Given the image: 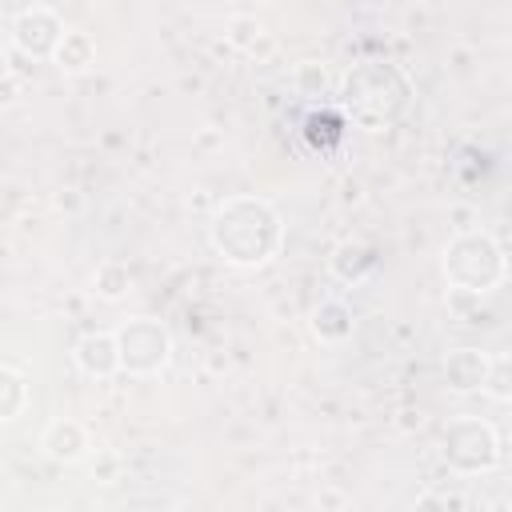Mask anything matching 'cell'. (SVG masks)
I'll return each mask as SVG.
<instances>
[{
	"instance_id": "6da1fadb",
	"label": "cell",
	"mask_w": 512,
	"mask_h": 512,
	"mask_svg": "<svg viewBox=\"0 0 512 512\" xmlns=\"http://www.w3.org/2000/svg\"><path fill=\"white\" fill-rule=\"evenodd\" d=\"M208 236H212V248L228 264L260 268L280 252L284 228H280V216H276V208L268 200H260V196H228L216 208V216L208 224Z\"/></svg>"
},
{
	"instance_id": "7a4b0ae2",
	"label": "cell",
	"mask_w": 512,
	"mask_h": 512,
	"mask_svg": "<svg viewBox=\"0 0 512 512\" xmlns=\"http://www.w3.org/2000/svg\"><path fill=\"white\" fill-rule=\"evenodd\" d=\"M508 276V264H504V248L488 236V232H456L444 248V280L456 288V292H468V296H484V292H496Z\"/></svg>"
},
{
	"instance_id": "3957f363",
	"label": "cell",
	"mask_w": 512,
	"mask_h": 512,
	"mask_svg": "<svg viewBox=\"0 0 512 512\" xmlns=\"http://www.w3.org/2000/svg\"><path fill=\"white\" fill-rule=\"evenodd\" d=\"M504 456V444H500V432L480 420V416H456L448 420L444 428V460L448 468L472 476V472H492Z\"/></svg>"
},
{
	"instance_id": "277c9868",
	"label": "cell",
	"mask_w": 512,
	"mask_h": 512,
	"mask_svg": "<svg viewBox=\"0 0 512 512\" xmlns=\"http://www.w3.org/2000/svg\"><path fill=\"white\" fill-rule=\"evenodd\" d=\"M112 336H116V352H120V372H128V376H156L172 356V336L160 320L136 316V320L120 324Z\"/></svg>"
},
{
	"instance_id": "5b68a950",
	"label": "cell",
	"mask_w": 512,
	"mask_h": 512,
	"mask_svg": "<svg viewBox=\"0 0 512 512\" xmlns=\"http://www.w3.org/2000/svg\"><path fill=\"white\" fill-rule=\"evenodd\" d=\"M60 36H64V20H60V12L48 8V4L20 8L16 20H12V44H16L20 52H28L32 60L52 56L56 44H60Z\"/></svg>"
},
{
	"instance_id": "8992f818",
	"label": "cell",
	"mask_w": 512,
	"mask_h": 512,
	"mask_svg": "<svg viewBox=\"0 0 512 512\" xmlns=\"http://www.w3.org/2000/svg\"><path fill=\"white\" fill-rule=\"evenodd\" d=\"M40 448L44 456H52L56 464H80L92 452V436L76 416H56L52 424H44L40 432Z\"/></svg>"
},
{
	"instance_id": "52a82bcc",
	"label": "cell",
	"mask_w": 512,
	"mask_h": 512,
	"mask_svg": "<svg viewBox=\"0 0 512 512\" xmlns=\"http://www.w3.org/2000/svg\"><path fill=\"white\" fill-rule=\"evenodd\" d=\"M72 360L84 376L92 380H108L120 372V352H116V336L112 332H84L72 348Z\"/></svg>"
},
{
	"instance_id": "ba28073f",
	"label": "cell",
	"mask_w": 512,
	"mask_h": 512,
	"mask_svg": "<svg viewBox=\"0 0 512 512\" xmlns=\"http://www.w3.org/2000/svg\"><path fill=\"white\" fill-rule=\"evenodd\" d=\"M492 376V360L480 348H452L444 356V380L452 392H484Z\"/></svg>"
},
{
	"instance_id": "9c48e42d",
	"label": "cell",
	"mask_w": 512,
	"mask_h": 512,
	"mask_svg": "<svg viewBox=\"0 0 512 512\" xmlns=\"http://www.w3.org/2000/svg\"><path fill=\"white\" fill-rule=\"evenodd\" d=\"M328 268H332V276H340L344 284H360V280L376 268V256H372V248L360 244V240H340V244L332 248Z\"/></svg>"
},
{
	"instance_id": "30bf717a",
	"label": "cell",
	"mask_w": 512,
	"mask_h": 512,
	"mask_svg": "<svg viewBox=\"0 0 512 512\" xmlns=\"http://www.w3.org/2000/svg\"><path fill=\"white\" fill-rule=\"evenodd\" d=\"M52 60H56V68H60V72H84V68L96 60V44H92V36H88V32L64 28V36H60V44H56Z\"/></svg>"
},
{
	"instance_id": "8fae6325",
	"label": "cell",
	"mask_w": 512,
	"mask_h": 512,
	"mask_svg": "<svg viewBox=\"0 0 512 512\" xmlns=\"http://www.w3.org/2000/svg\"><path fill=\"white\" fill-rule=\"evenodd\" d=\"M312 332L320 340H344V336H352V308L344 300H336V296L320 300L316 312H312Z\"/></svg>"
},
{
	"instance_id": "7c38bea8",
	"label": "cell",
	"mask_w": 512,
	"mask_h": 512,
	"mask_svg": "<svg viewBox=\"0 0 512 512\" xmlns=\"http://www.w3.org/2000/svg\"><path fill=\"white\" fill-rule=\"evenodd\" d=\"M128 288H132V272H128V264H120V260H104V264L96 268V276H92V292H96L100 300H124Z\"/></svg>"
},
{
	"instance_id": "4fadbf2b",
	"label": "cell",
	"mask_w": 512,
	"mask_h": 512,
	"mask_svg": "<svg viewBox=\"0 0 512 512\" xmlns=\"http://www.w3.org/2000/svg\"><path fill=\"white\" fill-rule=\"evenodd\" d=\"M24 404H28V384H24V376H20L16 368L0 364V424H4V420H16V416L24 412Z\"/></svg>"
},
{
	"instance_id": "5bb4252c",
	"label": "cell",
	"mask_w": 512,
	"mask_h": 512,
	"mask_svg": "<svg viewBox=\"0 0 512 512\" xmlns=\"http://www.w3.org/2000/svg\"><path fill=\"white\" fill-rule=\"evenodd\" d=\"M224 36H228V44L232 48H256V40L264 36V24L256 20V16H248V12H236V16H228V24H224Z\"/></svg>"
},
{
	"instance_id": "9a60e30c",
	"label": "cell",
	"mask_w": 512,
	"mask_h": 512,
	"mask_svg": "<svg viewBox=\"0 0 512 512\" xmlns=\"http://www.w3.org/2000/svg\"><path fill=\"white\" fill-rule=\"evenodd\" d=\"M296 84H300V92L316 96V92L324 88V68H320L316 60H304V64L296 68Z\"/></svg>"
},
{
	"instance_id": "2e32d148",
	"label": "cell",
	"mask_w": 512,
	"mask_h": 512,
	"mask_svg": "<svg viewBox=\"0 0 512 512\" xmlns=\"http://www.w3.org/2000/svg\"><path fill=\"white\" fill-rule=\"evenodd\" d=\"M92 476H96L100 484H112V480L120 476V456H116V452H96V460H92Z\"/></svg>"
},
{
	"instance_id": "e0dca14e",
	"label": "cell",
	"mask_w": 512,
	"mask_h": 512,
	"mask_svg": "<svg viewBox=\"0 0 512 512\" xmlns=\"http://www.w3.org/2000/svg\"><path fill=\"white\" fill-rule=\"evenodd\" d=\"M456 508H460V500H456V496L448 500V496H440V492H424V496L412 504V512H456Z\"/></svg>"
},
{
	"instance_id": "ac0fdd59",
	"label": "cell",
	"mask_w": 512,
	"mask_h": 512,
	"mask_svg": "<svg viewBox=\"0 0 512 512\" xmlns=\"http://www.w3.org/2000/svg\"><path fill=\"white\" fill-rule=\"evenodd\" d=\"M20 96H24V80L16 72H0V108L16 104Z\"/></svg>"
},
{
	"instance_id": "d6986e66",
	"label": "cell",
	"mask_w": 512,
	"mask_h": 512,
	"mask_svg": "<svg viewBox=\"0 0 512 512\" xmlns=\"http://www.w3.org/2000/svg\"><path fill=\"white\" fill-rule=\"evenodd\" d=\"M316 504H320V512H340V508L348 504V496H344L340 488H320V492H316Z\"/></svg>"
},
{
	"instance_id": "ffe728a7",
	"label": "cell",
	"mask_w": 512,
	"mask_h": 512,
	"mask_svg": "<svg viewBox=\"0 0 512 512\" xmlns=\"http://www.w3.org/2000/svg\"><path fill=\"white\" fill-rule=\"evenodd\" d=\"M48 512H56V508H48Z\"/></svg>"
}]
</instances>
